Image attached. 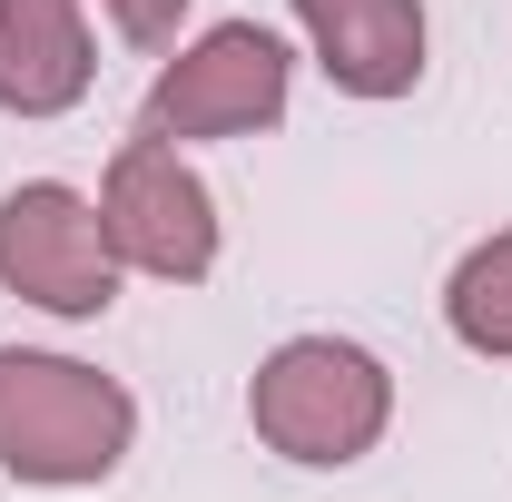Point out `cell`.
Instances as JSON below:
<instances>
[{"label": "cell", "instance_id": "2", "mask_svg": "<svg viewBox=\"0 0 512 502\" xmlns=\"http://www.w3.org/2000/svg\"><path fill=\"white\" fill-rule=\"evenodd\" d=\"M247 424L266 453H286L306 473H345L394 424V375H384V355L345 345V335H286L247 384Z\"/></svg>", "mask_w": 512, "mask_h": 502}, {"label": "cell", "instance_id": "6", "mask_svg": "<svg viewBox=\"0 0 512 502\" xmlns=\"http://www.w3.org/2000/svg\"><path fill=\"white\" fill-rule=\"evenodd\" d=\"M296 30L345 99H404L424 79V0H296Z\"/></svg>", "mask_w": 512, "mask_h": 502}, {"label": "cell", "instance_id": "3", "mask_svg": "<svg viewBox=\"0 0 512 502\" xmlns=\"http://www.w3.org/2000/svg\"><path fill=\"white\" fill-rule=\"evenodd\" d=\"M286 89H296L286 40L256 30V20H217V30H197L188 50L158 69V89L138 109V138H168V148H188V138H256V128L286 119Z\"/></svg>", "mask_w": 512, "mask_h": 502}, {"label": "cell", "instance_id": "9", "mask_svg": "<svg viewBox=\"0 0 512 502\" xmlns=\"http://www.w3.org/2000/svg\"><path fill=\"white\" fill-rule=\"evenodd\" d=\"M99 10L119 20V40H138V50H168L178 20H188V0H99Z\"/></svg>", "mask_w": 512, "mask_h": 502}, {"label": "cell", "instance_id": "4", "mask_svg": "<svg viewBox=\"0 0 512 502\" xmlns=\"http://www.w3.org/2000/svg\"><path fill=\"white\" fill-rule=\"evenodd\" d=\"M119 256H109V227L99 207L60 178H30V188L0 197V286L20 306L60 315V325H99L119 306Z\"/></svg>", "mask_w": 512, "mask_h": 502}, {"label": "cell", "instance_id": "8", "mask_svg": "<svg viewBox=\"0 0 512 502\" xmlns=\"http://www.w3.org/2000/svg\"><path fill=\"white\" fill-rule=\"evenodd\" d=\"M444 325H453V345H473V355L512 365V227H503V237H483V247L453 266Z\"/></svg>", "mask_w": 512, "mask_h": 502}, {"label": "cell", "instance_id": "7", "mask_svg": "<svg viewBox=\"0 0 512 502\" xmlns=\"http://www.w3.org/2000/svg\"><path fill=\"white\" fill-rule=\"evenodd\" d=\"M89 20L79 0H0V109L10 119H60L89 99Z\"/></svg>", "mask_w": 512, "mask_h": 502}, {"label": "cell", "instance_id": "1", "mask_svg": "<svg viewBox=\"0 0 512 502\" xmlns=\"http://www.w3.org/2000/svg\"><path fill=\"white\" fill-rule=\"evenodd\" d=\"M138 443V394L79 355L0 345V473L40 493H89L109 483Z\"/></svg>", "mask_w": 512, "mask_h": 502}, {"label": "cell", "instance_id": "5", "mask_svg": "<svg viewBox=\"0 0 512 502\" xmlns=\"http://www.w3.org/2000/svg\"><path fill=\"white\" fill-rule=\"evenodd\" d=\"M99 227H109V256L158 276V286H197L217 266V197L168 138H128L99 178Z\"/></svg>", "mask_w": 512, "mask_h": 502}]
</instances>
